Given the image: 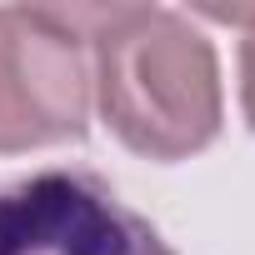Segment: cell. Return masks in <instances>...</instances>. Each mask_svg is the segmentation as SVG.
Masks as SVG:
<instances>
[{
  "mask_svg": "<svg viewBox=\"0 0 255 255\" xmlns=\"http://www.w3.org/2000/svg\"><path fill=\"white\" fill-rule=\"evenodd\" d=\"M90 50L105 125L150 160H180L220 130V70L210 40L155 5H65Z\"/></svg>",
  "mask_w": 255,
  "mask_h": 255,
  "instance_id": "1",
  "label": "cell"
},
{
  "mask_svg": "<svg viewBox=\"0 0 255 255\" xmlns=\"http://www.w3.org/2000/svg\"><path fill=\"white\" fill-rule=\"evenodd\" d=\"M90 120V50L65 5L0 10V150L80 140Z\"/></svg>",
  "mask_w": 255,
  "mask_h": 255,
  "instance_id": "2",
  "label": "cell"
},
{
  "mask_svg": "<svg viewBox=\"0 0 255 255\" xmlns=\"http://www.w3.org/2000/svg\"><path fill=\"white\" fill-rule=\"evenodd\" d=\"M0 255H175L110 180L45 165L0 180Z\"/></svg>",
  "mask_w": 255,
  "mask_h": 255,
  "instance_id": "3",
  "label": "cell"
},
{
  "mask_svg": "<svg viewBox=\"0 0 255 255\" xmlns=\"http://www.w3.org/2000/svg\"><path fill=\"white\" fill-rule=\"evenodd\" d=\"M205 15L245 30V40H240V105H245V120L255 125V10H205Z\"/></svg>",
  "mask_w": 255,
  "mask_h": 255,
  "instance_id": "4",
  "label": "cell"
}]
</instances>
